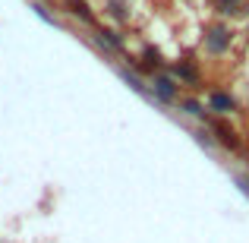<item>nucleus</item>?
<instances>
[{"label": "nucleus", "instance_id": "nucleus-1", "mask_svg": "<svg viewBox=\"0 0 249 243\" xmlns=\"http://www.w3.org/2000/svg\"><path fill=\"white\" fill-rule=\"evenodd\" d=\"M231 29H227L224 22H214L205 29V51L208 54H227V48H231Z\"/></svg>", "mask_w": 249, "mask_h": 243}, {"label": "nucleus", "instance_id": "nucleus-2", "mask_svg": "<svg viewBox=\"0 0 249 243\" xmlns=\"http://www.w3.org/2000/svg\"><path fill=\"white\" fill-rule=\"evenodd\" d=\"M152 95L161 98V101H177V95H180V89H177V79L174 76H155L152 82Z\"/></svg>", "mask_w": 249, "mask_h": 243}, {"label": "nucleus", "instance_id": "nucleus-3", "mask_svg": "<svg viewBox=\"0 0 249 243\" xmlns=\"http://www.w3.org/2000/svg\"><path fill=\"white\" fill-rule=\"evenodd\" d=\"M208 123L214 127V133H218V142H221V146L231 149V152H240V139H237V133H233L231 127H224L221 120H208Z\"/></svg>", "mask_w": 249, "mask_h": 243}, {"label": "nucleus", "instance_id": "nucleus-4", "mask_svg": "<svg viewBox=\"0 0 249 243\" xmlns=\"http://www.w3.org/2000/svg\"><path fill=\"white\" fill-rule=\"evenodd\" d=\"M67 13H70V16H76V19H82L85 25H98L95 13H91V6L85 3V0H67Z\"/></svg>", "mask_w": 249, "mask_h": 243}, {"label": "nucleus", "instance_id": "nucleus-5", "mask_svg": "<svg viewBox=\"0 0 249 243\" xmlns=\"http://www.w3.org/2000/svg\"><path fill=\"white\" fill-rule=\"evenodd\" d=\"M95 41L101 44V48H110V51H123V38L117 35L114 29H104V25H98V29H95Z\"/></svg>", "mask_w": 249, "mask_h": 243}, {"label": "nucleus", "instance_id": "nucleus-6", "mask_svg": "<svg viewBox=\"0 0 249 243\" xmlns=\"http://www.w3.org/2000/svg\"><path fill=\"white\" fill-rule=\"evenodd\" d=\"M208 104H212V111H218V114H231V111H237V101H233L227 92H212V95H208Z\"/></svg>", "mask_w": 249, "mask_h": 243}, {"label": "nucleus", "instance_id": "nucleus-7", "mask_svg": "<svg viewBox=\"0 0 249 243\" xmlns=\"http://www.w3.org/2000/svg\"><path fill=\"white\" fill-rule=\"evenodd\" d=\"M161 51L158 48H145L142 51V63H136V67L142 70V73H155V70H161Z\"/></svg>", "mask_w": 249, "mask_h": 243}, {"label": "nucleus", "instance_id": "nucleus-8", "mask_svg": "<svg viewBox=\"0 0 249 243\" xmlns=\"http://www.w3.org/2000/svg\"><path fill=\"white\" fill-rule=\"evenodd\" d=\"M170 70H174V76H177L180 82H193V85L199 82V70H196L189 60H180V63H174Z\"/></svg>", "mask_w": 249, "mask_h": 243}, {"label": "nucleus", "instance_id": "nucleus-9", "mask_svg": "<svg viewBox=\"0 0 249 243\" xmlns=\"http://www.w3.org/2000/svg\"><path fill=\"white\" fill-rule=\"evenodd\" d=\"M212 6L221 16H237V13H243V0H212Z\"/></svg>", "mask_w": 249, "mask_h": 243}, {"label": "nucleus", "instance_id": "nucleus-10", "mask_svg": "<svg viewBox=\"0 0 249 243\" xmlns=\"http://www.w3.org/2000/svg\"><path fill=\"white\" fill-rule=\"evenodd\" d=\"M107 10H110V16H114V19H126V16H129L123 0H107Z\"/></svg>", "mask_w": 249, "mask_h": 243}, {"label": "nucleus", "instance_id": "nucleus-11", "mask_svg": "<svg viewBox=\"0 0 249 243\" xmlns=\"http://www.w3.org/2000/svg\"><path fill=\"white\" fill-rule=\"evenodd\" d=\"M180 108L186 111V114H193V117H205V111H202V104H199V101H193V98H186V101H180Z\"/></svg>", "mask_w": 249, "mask_h": 243}]
</instances>
